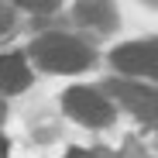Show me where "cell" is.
I'll return each instance as SVG.
<instances>
[{
    "mask_svg": "<svg viewBox=\"0 0 158 158\" xmlns=\"http://www.w3.org/2000/svg\"><path fill=\"white\" fill-rule=\"evenodd\" d=\"M31 55L48 72H79V69H86L93 62V52L83 41L69 38V35H45V38H38Z\"/></svg>",
    "mask_w": 158,
    "mask_h": 158,
    "instance_id": "6da1fadb",
    "label": "cell"
},
{
    "mask_svg": "<svg viewBox=\"0 0 158 158\" xmlns=\"http://www.w3.org/2000/svg\"><path fill=\"white\" fill-rule=\"evenodd\" d=\"M65 110H69V117H76L86 127H103L114 117L107 96H100L96 89H86V86H72L65 93Z\"/></svg>",
    "mask_w": 158,
    "mask_h": 158,
    "instance_id": "7a4b0ae2",
    "label": "cell"
},
{
    "mask_svg": "<svg viewBox=\"0 0 158 158\" xmlns=\"http://www.w3.org/2000/svg\"><path fill=\"white\" fill-rule=\"evenodd\" d=\"M110 62L131 76H148V79H158V41H131V45H120L114 48Z\"/></svg>",
    "mask_w": 158,
    "mask_h": 158,
    "instance_id": "3957f363",
    "label": "cell"
},
{
    "mask_svg": "<svg viewBox=\"0 0 158 158\" xmlns=\"http://www.w3.org/2000/svg\"><path fill=\"white\" fill-rule=\"evenodd\" d=\"M110 93L134 117H141V120H155L158 117V93L155 89H144V86H134V83H110Z\"/></svg>",
    "mask_w": 158,
    "mask_h": 158,
    "instance_id": "277c9868",
    "label": "cell"
},
{
    "mask_svg": "<svg viewBox=\"0 0 158 158\" xmlns=\"http://www.w3.org/2000/svg\"><path fill=\"white\" fill-rule=\"evenodd\" d=\"M28 79H31V69L21 55H14V52L0 55V89L4 93H21L28 86Z\"/></svg>",
    "mask_w": 158,
    "mask_h": 158,
    "instance_id": "5b68a950",
    "label": "cell"
},
{
    "mask_svg": "<svg viewBox=\"0 0 158 158\" xmlns=\"http://www.w3.org/2000/svg\"><path fill=\"white\" fill-rule=\"evenodd\" d=\"M76 21L86 24V28H110L117 21L110 0H79L76 4Z\"/></svg>",
    "mask_w": 158,
    "mask_h": 158,
    "instance_id": "8992f818",
    "label": "cell"
},
{
    "mask_svg": "<svg viewBox=\"0 0 158 158\" xmlns=\"http://www.w3.org/2000/svg\"><path fill=\"white\" fill-rule=\"evenodd\" d=\"M10 4L31 7V10H52V7H55V0H10Z\"/></svg>",
    "mask_w": 158,
    "mask_h": 158,
    "instance_id": "52a82bcc",
    "label": "cell"
},
{
    "mask_svg": "<svg viewBox=\"0 0 158 158\" xmlns=\"http://www.w3.org/2000/svg\"><path fill=\"white\" fill-rule=\"evenodd\" d=\"M10 28V14H7V7H4V0H0V35H4Z\"/></svg>",
    "mask_w": 158,
    "mask_h": 158,
    "instance_id": "ba28073f",
    "label": "cell"
},
{
    "mask_svg": "<svg viewBox=\"0 0 158 158\" xmlns=\"http://www.w3.org/2000/svg\"><path fill=\"white\" fill-rule=\"evenodd\" d=\"M0 158H7V141H4V134H0Z\"/></svg>",
    "mask_w": 158,
    "mask_h": 158,
    "instance_id": "9c48e42d",
    "label": "cell"
},
{
    "mask_svg": "<svg viewBox=\"0 0 158 158\" xmlns=\"http://www.w3.org/2000/svg\"><path fill=\"white\" fill-rule=\"evenodd\" d=\"M65 158H89V155H86V151H69Z\"/></svg>",
    "mask_w": 158,
    "mask_h": 158,
    "instance_id": "30bf717a",
    "label": "cell"
},
{
    "mask_svg": "<svg viewBox=\"0 0 158 158\" xmlns=\"http://www.w3.org/2000/svg\"><path fill=\"white\" fill-rule=\"evenodd\" d=\"M155 4H158V0H155Z\"/></svg>",
    "mask_w": 158,
    "mask_h": 158,
    "instance_id": "8fae6325",
    "label": "cell"
}]
</instances>
